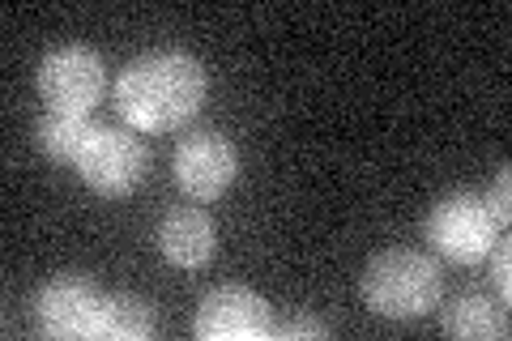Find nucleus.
I'll use <instances>...</instances> for the list:
<instances>
[{
  "mask_svg": "<svg viewBox=\"0 0 512 341\" xmlns=\"http://www.w3.org/2000/svg\"><path fill=\"white\" fill-rule=\"evenodd\" d=\"M77 175L103 197H128L146 175V145L128 128L99 124L82 158H77Z\"/></svg>",
  "mask_w": 512,
  "mask_h": 341,
  "instance_id": "nucleus-4",
  "label": "nucleus"
},
{
  "mask_svg": "<svg viewBox=\"0 0 512 341\" xmlns=\"http://www.w3.org/2000/svg\"><path fill=\"white\" fill-rule=\"evenodd\" d=\"M495 226L500 222L491 218V209L478 192H448V197H440L431 205L423 231L440 256L474 265V261H483V256H491Z\"/></svg>",
  "mask_w": 512,
  "mask_h": 341,
  "instance_id": "nucleus-3",
  "label": "nucleus"
},
{
  "mask_svg": "<svg viewBox=\"0 0 512 341\" xmlns=\"http://www.w3.org/2000/svg\"><path fill=\"white\" fill-rule=\"evenodd\" d=\"M274 337L282 341H320V337H329V324L320 320V316H291L286 324H274Z\"/></svg>",
  "mask_w": 512,
  "mask_h": 341,
  "instance_id": "nucleus-13",
  "label": "nucleus"
},
{
  "mask_svg": "<svg viewBox=\"0 0 512 341\" xmlns=\"http://www.w3.org/2000/svg\"><path fill=\"white\" fill-rule=\"evenodd\" d=\"M103 290L86 273H60V278L43 282L35 312L43 333H52L60 341H82L99 337V316H103Z\"/></svg>",
  "mask_w": 512,
  "mask_h": 341,
  "instance_id": "nucleus-7",
  "label": "nucleus"
},
{
  "mask_svg": "<svg viewBox=\"0 0 512 341\" xmlns=\"http://www.w3.org/2000/svg\"><path fill=\"white\" fill-rule=\"evenodd\" d=\"M94 128H99V124H90V111L47 107L43 116H39V124H35V145H39L47 158L73 162V167H77V158H82V150L90 145Z\"/></svg>",
  "mask_w": 512,
  "mask_h": 341,
  "instance_id": "nucleus-10",
  "label": "nucleus"
},
{
  "mask_svg": "<svg viewBox=\"0 0 512 341\" xmlns=\"http://www.w3.org/2000/svg\"><path fill=\"white\" fill-rule=\"evenodd\" d=\"M239 175V154L222 133H192L175 150V184L192 201H214L222 197Z\"/></svg>",
  "mask_w": 512,
  "mask_h": 341,
  "instance_id": "nucleus-8",
  "label": "nucleus"
},
{
  "mask_svg": "<svg viewBox=\"0 0 512 341\" xmlns=\"http://www.w3.org/2000/svg\"><path fill=\"white\" fill-rule=\"evenodd\" d=\"M103 86H107V64L86 43H64L56 52H47L39 64V90L47 107L90 111L99 103Z\"/></svg>",
  "mask_w": 512,
  "mask_h": 341,
  "instance_id": "nucleus-6",
  "label": "nucleus"
},
{
  "mask_svg": "<svg viewBox=\"0 0 512 341\" xmlns=\"http://www.w3.org/2000/svg\"><path fill=\"white\" fill-rule=\"evenodd\" d=\"M440 286H444V273L427 252L389 248L367 261L363 278H359V295L376 316L410 320L440 303Z\"/></svg>",
  "mask_w": 512,
  "mask_h": 341,
  "instance_id": "nucleus-2",
  "label": "nucleus"
},
{
  "mask_svg": "<svg viewBox=\"0 0 512 341\" xmlns=\"http://www.w3.org/2000/svg\"><path fill=\"white\" fill-rule=\"evenodd\" d=\"M440 329L461 341H487V337H508L504 307H495L483 295H457L440 312Z\"/></svg>",
  "mask_w": 512,
  "mask_h": 341,
  "instance_id": "nucleus-11",
  "label": "nucleus"
},
{
  "mask_svg": "<svg viewBox=\"0 0 512 341\" xmlns=\"http://www.w3.org/2000/svg\"><path fill=\"white\" fill-rule=\"evenodd\" d=\"M158 252L180 269L210 265L218 252V231H214L210 214H201V209H192V205L171 209V214L158 222Z\"/></svg>",
  "mask_w": 512,
  "mask_h": 341,
  "instance_id": "nucleus-9",
  "label": "nucleus"
},
{
  "mask_svg": "<svg viewBox=\"0 0 512 341\" xmlns=\"http://www.w3.org/2000/svg\"><path fill=\"white\" fill-rule=\"evenodd\" d=\"M491 252H495L491 278H495V290H500V303H508L512 299V248H508V239L491 243Z\"/></svg>",
  "mask_w": 512,
  "mask_h": 341,
  "instance_id": "nucleus-15",
  "label": "nucleus"
},
{
  "mask_svg": "<svg viewBox=\"0 0 512 341\" xmlns=\"http://www.w3.org/2000/svg\"><path fill=\"white\" fill-rule=\"evenodd\" d=\"M192 333L201 341H265L274 337V312L252 286H214L197 307Z\"/></svg>",
  "mask_w": 512,
  "mask_h": 341,
  "instance_id": "nucleus-5",
  "label": "nucleus"
},
{
  "mask_svg": "<svg viewBox=\"0 0 512 341\" xmlns=\"http://www.w3.org/2000/svg\"><path fill=\"white\" fill-rule=\"evenodd\" d=\"M210 77L205 64L188 52H150L124 64L116 81L120 116L141 133H171L184 128L205 107Z\"/></svg>",
  "mask_w": 512,
  "mask_h": 341,
  "instance_id": "nucleus-1",
  "label": "nucleus"
},
{
  "mask_svg": "<svg viewBox=\"0 0 512 341\" xmlns=\"http://www.w3.org/2000/svg\"><path fill=\"white\" fill-rule=\"evenodd\" d=\"M158 329L154 303L141 295H107L99 316V337L107 341H141Z\"/></svg>",
  "mask_w": 512,
  "mask_h": 341,
  "instance_id": "nucleus-12",
  "label": "nucleus"
},
{
  "mask_svg": "<svg viewBox=\"0 0 512 341\" xmlns=\"http://www.w3.org/2000/svg\"><path fill=\"white\" fill-rule=\"evenodd\" d=\"M483 201H487V209H491V218L504 226L508 214H512V175H508V167L495 171V180H491V188L483 192Z\"/></svg>",
  "mask_w": 512,
  "mask_h": 341,
  "instance_id": "nucleus-14",
  "label": "nucleus"
}]
</instances>
